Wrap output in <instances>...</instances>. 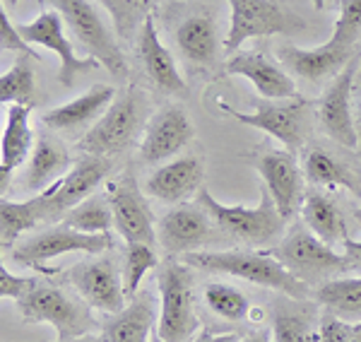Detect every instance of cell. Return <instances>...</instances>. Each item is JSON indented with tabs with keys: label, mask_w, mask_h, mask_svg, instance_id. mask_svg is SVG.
Masks as SVG:
<instances>
[{
	"label": "cell",
	"mask_w": 361,
	"mask_h": 342,
	"mask_svg": "<svg viewBox=\"0 0 361 342\" xmlns=\"http://www.w3.org/2000/svg\"><path fill=\"white\" fill-rule=\"evenodd\" d=\"M197 205H200L202 210L212 217V222H217L226 234L236 236V239H241L246 243H255V246L270 243L284 224V217L279 214L275 200L267 193V188H263L255 207L224 205V202H219L207 188H200L197 190Z\"/></svg>",
	"instance_id": "4"
},
{
	"label": "cell",
	"mask_w": 361,
	"mask_h": 342,
	"mask_svg": "<svg viewBox=\"0 0 361 342\" xmlns=\"http://www.w3.org/2000/svg\"><path fill=\"white\" fill-rule=\"evenodd\" d=\"M157 239L169 256L202 251L212 239V217L195 205H176L157 224Z\"/></svg>",
	"instance_id": "18"
},
{
	"label": "cell",
	"mask_w": 361,
	"mask_h": 342,
	"mask_svg": "<svg viewBox=\"0 0 361 342\" xmlns=\"http://www.w3.org/2000/svg\"><path fill=\"white\" fill-rule=\"evenodd\" d=\"M241 342H272V340L267 338V333H250Z\"/></svg>",
	"instance_id": "45"
},
{
	"label": "cell",
	"mask_w": 361,
	"mask_h": 342,
	"mask_svg": "<svg viewBox=\"0 0 361 342\" xmlns=\"http://www.w3.org/2000/svg\"><path fill=\"white\" fill-rule=\"evenodd\" d=\"M354 128H357V152L361 157V66H359V75H357V83H354Z\"/></svg>",
	"instance_id": "43"
},
{
	"label": "cell",
	"mask_w": 361,
	"mask_h": 342,
	"mask_svg": "<svg viewBox=\"0 0 361 342\" xmlns=\"http://www.w3.org/2000/svg\"><path fill=\"white\" fill-rule=\"evenodd\" d=\"M118 92L109 85H94L80 94L78 99L63 104V106H56L51 111H46L42 116L44 126L51 130L58 133H70V130H80L85 126H90L92 121H99L104 116L111 102L116 99Z\"/></svg>",
	"instance_id": "23"
},
{
	"label": "cell",
	"mask_w": 361,
	"mask_h": 342,
	"mask_svg": "<svg viewBox=\"0 0 361 342\" xmlns=\"http://www.w3.org/2000/svg\"><path fill=\"white\" fill-rule=\"evenodd\" d=\"M361 39V0H340L335 29L330 34V42L342 49L357 51V42Z\"/></svg>",
	"instance_id": "37"
},
{
	"label": "cell",
	"mask_w": 361,
	"mask_h": 342,
	"mask_svg": "<svg viewBox=\"0 0 361 342\" xmlns=\"http://www.w3.org/2000/svg\"><path fill=\"white\" fill-rule=\"evenodd\" d=\"M255 169L263 178L267 193L275 200L279 214L289 219L304 202V169H299L294 152L289 149H267L255 159Z\"/></svg>",
	"instance_id": "16"
},
{
	"label": "cell",
	"mask_w": 361,
	"mask_h": 342,
	"mask_svg": "<svg viewBox=\"0 0 361 342\" xmlns=\"http://www.w3.org/2000/svg\"><path fill=\"white\" fill-rule=\"evenodd\" d=\"M106 198L114 210V227L128 241H140L154 246L157 229L152 212L133 173H121L106 183Z\"/></svg>",
	"instance_id": "12"
},
{
	"label": "cell",
	"mask_w": 361,
	"mask_h": 342,
	"mask_svg": "<svg viewBox=\"0 0 361 342\" xmlns=\"http://www.w3.org/2000/svg\"><path fill=\"white\" fill-rule=\"evenodd\" d=\"M176 46L195 66H212L219 51L217 25H214L212 13L202 10V13L185 17L176 29Z\"/></svg>",
	"instance_id": "25"
},
{
	"label": "cell",
	"mask_w": 361,
	"mask_h": 342,
	"mask_svg": "<svg viewBox=\"0 0 361 342\" xmlns=\"http://www.w3.org/2000/svg\"><path fill=\"white\" fill-rule=\"evenodd\" d=\"M180 260L188 268L231 275L253 285L275 289L292 299L308 297V282L296 277L267 251H193L180 256Z\"/></svg>",
	"instance_id": "1"
},
{
	"label": "cell",
	"mask_w": 361,
	"mask_h": 342,
	"mask_svg": "<svg viewBox=\"0 0 361 342\" xmlns=\"http://www.w3.org/2000/svg\"><path fill=\"white\" fill-rule=\"evenodd\" d=\"M63 222L68 227L87 231V234H109V229L114 227V210L111 202L106 195H90L87 200L78 202V205L70 210Z\"/></svg>",
	"instance_id": "32"
},
{
	"label": "cell",
	"mask_w": 361,
	"mask_h": 342,
	"mask_svg": "<svg viewBox=\"0 0 361 342\" xmlns=\"http://www.w3.org/2000/svg\"><path fill=\"white\" fill-rule=\"evenodd\" d=\"M342 253H345V258H347V270L361 272V241L347 236L345 243H342Z\"/></svg>",
	"instance_id": "42"
},
{
	"label": "cell",
	"mask_w": 361,
	"mask_h": 342,
	"mask_svg": "<svg viewBox=\"0 0 361 342\" xmlns=\"http://www.w3.org/2000/svg\"><path fill=\"white\" fill-rule=\"evenodd\" d=\"M3 3H5V5H8V8H10V10H13V8H15V5H17V3H20V0H3Z\"/></svg>",
	"instance_id": "51"
},
{
	"label": "cell",
	"mask_w": 361,
	"mask_h": 342,
	"mask_svg": "<svg viewBox=\"0 0 361 342\" xmlns=\"http://www.w3.org/2000/svg\"><path fill=\"white\" fill-rule=\"evenodd\" d=\"M157 253L154 246L140 241H128L126 243V258H123V287L126 297L133 299L140 292V282L145 280L149 270L157 268Z\"/></svg>",
	"instance_id": "34"
},
{
	"label": "cell",
	"mask_w": 361,
	"mask_h": 342,
	"mask_svg": "<svg viewBox=\"0 0 361 342\" xmlns=\"http://www.w3.org/2000/svg\"><path fill=\"white\" fill-rule=\"evenodd\" d=\"M267 253L275 256L284 268H289L304 282L347 270L345 253H337L308 227L289 229V234L277 243V248H270Z\"/></svg>",
	"instance_id": "8"
},
{
	"label": "cell",
	"mask_w": 361,
	"mask_h": 342,
	"mask_svg": "<svg viewBox=\"0 0 361 342\" xmlns=\"http://www.w3.org/2000/svg\"><path fill=\"white\" fill-rule=\"evenodd\" d=\"M137 49H140V61H142L145 71H147L149 80L154 83L157 90L173 97H183L188 92V85H185L183 75L176 68V61L169 54L166 46L161 44L159 32H157L154 13L147 15L142 29L137 32Z\"/></svg>",
	"instance_id": "21"
},
{
	"label": "cell",
	"mask_w": 361,
	"mask_h": 342,
	"mask_svg": "<svg viewBox=\"0 0 361 342\" xmlns=\"http://www.w3.org/2000/svg\"><path fill=\"white\" fill-rule=\"evenodd\" d=\"M190 342H209V333H207V330H202V333H197Z\"/></svg>",
	"instance_id": "49"
},
{
	"label": "cell",
	"mask_w": 361,
	"mask_h": 342,
	"mask_svg": "<svg viewBox=\"0 0 361 342\" xmlns=\"http://www.w3.org/2000/svg\"><path fill=\"white\" fill-rule=\"evenodd\" d=\"M195 135L188 114L180 106L159 109L145 126V138L140 142V159L145 164H159L176 157Z\"/></svg>",
	"instance_id": "17"
},
{
	"label": "cell",
	"mask_w": 361,
	"mask_h": 342,
	"mask_svg": "<svg viewBox=\"0 0 361 342\" xmlns=\"http://www.w3.org/2000/svg\"><path fill=\"white\" fill-rule=\"evenodd\" d=\"M279 56L287 63V68L296 75H301L308 83H320L325 78H335L352 58H357V51L342 49L328 39L316 49H299V46H282Z\"/></svg>",
	"instance_id": "22"
},
{
	"label": "cell",
	"mask_w": 361,
	"mask_h": 342,
	"mask_svg": "<svg viewBox=\"0 0 361 342\" xmlns=\"http://www.w3.org/2000/svg\"><path fill=\"white\" fill-rule=\"evenodd\" d=\"M63 17L58 10H44V13L37 15V20L27 22V25H17L20 34L25 37L27 44H37V46H44V49L54 51L58 56V83L63 87H73L78 83L80 75L85 73H92L97 71L102 63L97 58H80L78 54L73 51V44L70 39L66 37V29H63Z\"/></svg>",
	"instance_id": "10"
},
{
	"label": "cell",
	"mask_w": 361,
	"mask_h": 342,
	"mask_svg": "<svg viewBox=\"0 0 361 342\" xmlns=\"http://www.w3.org/2000/svg\"><path fill=\"white\" fill-rule=\"evenodd\" d=\"M352 326L354 323H349L335 314L323 316L318 328V342H349V338H352Z\"/></svg>",
	"instance_id": "41"
},
{
	"label": "cell",
	"mask_w": 361,
	"mask_h": 342,
	"mask_svg": "<svg viewBox=\"0 0 361 342\" xmlns=\"http://www.w3.org/2000/svg\"><path fill=\"white\" fill-rule=\"evenodd\" d=\"M202 178H205V161L197 154H185L149 173L145 193L176 205V202H185L190 195H197V190L202 188Z\"/></svg>",
	"instance_id": "20"
},
{
	"label": "cell",
	"mask_w": 361,
	"mask_h": 342,
	"mask_svg": "<svg viewBox=\"0 0 361 342\" xmlns=\"http://www.w3.org/2000/svg\"><path fill=\"white\" fill-rule=\"evenodd\" d=\"M349 342H361V321L352 326V338H349Z\"/></svg>",
	"instance_id": "46"
},
{
	"label": "cell",
	"mask_w": 361,
	"mask_h": 342,
	"mask_svg": "<svg viewBox=\"0 0 361 342\" xmlns=\"http://www.w3.org/2000/svg\"><path fill=\"white\" fill-rule=\"evenodd\" d=\"M361 56L352 58L333 78L318 102V121L323 130L342 147L357 149L359 138L354 128V83H357Z\"/></svg>",
	"instance_id": "11"
},
{
	"label": "cell",
	"mask_w": 361,
	"mask_h": 342,
	"mask_svg": "<svg viewBox=\"0 0 361 342\" xmlns=\"http://www.w3.org/2000/svg\"><path fill=\"white\" fill-rule=\"evenodd\" d=\"M272 342H318V335L304 314L277 311L272 321Z\"/></svg>",
	"instance_id": "38"
},
{
	"label": "cell",
	"mask_w": 361,
	"mask_h": 342,
	"mask_svg": "<svg viewBox=\"0 0 361 342\" xmlns=\"http://www.w3.org/2000/svg\"><path fill=\"white\" fill-rule=\"evenodd\" d=\"M217 106L224 114H229L231 118L241 121V123L250 126V128H258L267 133L270 138H275L289 149H296L304 145L306 135V106L308 102L304 97H292V99H258L255 102L253 111H238V109L229 106L226 102L219 99Z\"/></svg>",
	"instance_id": "7"
},
{
	"label": "cell",
	"mask_w": 361,
	"mask_h": 342,
	"mask_svg": "<svg viewBox=\"0 0 361 342\" xmlns=\"http://www.w3.org/2000/svg\"><path fill=\"white\" fill-rule=\"evenodd\" d=\"M46 3L61 13L68 29L90 51V56L102 63V68H106L114 78H126L128 61L123 51L92 0H46Z\"/></svg>",
	"instance_id": "5"
},
{
	"label": "cell",
	"mask_w": 361,
	"mask_h": 342,
	"mask_svg": "<svg viewBox=\"0 0 361 342\" xmlns=\"http://www.w3.org/2000/svg\"><path fill=\"white\" fill-rule=\"evenodd\" d=\"M205 304L212 314H217L224 321H243L250 311L246 294L231 285H224V282H212L205 287Z\"/></svg>",
	"instance_id": "35"
},
{
	"label": "cell",
	"mask_w": 361,
	"mask_h": 342,
	"mask_svg": "<svg viewBox=\"0 0 361 342\" xmlns=\"http://www.w3.org/2000/svg\"><path fill=\"white\" fill-rule=\"evenodd\" d=\"M157 342H164V340H157Z\"/></svg>",
	"instance_id": "53"
},
{
	"label": "cell",
	"mask_w": 361,
	"mask_h": 342,
	"mask_svg": "<svg viewBox=\"0 0 361 342\" xmlns=\"http://www.w3.org/2000/svg\"><path fill=\"white\" fill-rule=\"evenodd\" d=\"M209 342H241V340L234 333H226V335H209Z\"/></svg>",
	"instance_id": "44"
},
{
	"label": "cell",
	"mask_w": 361,
	"mask_h": 342,
	"mask_svg": "<svg viewBox=\"0 0 361 342\" xmlns=\"http://www.w3.org/2000/svg\"><path fill=\"white\" fill-rule=\"evenodd\" d=\"M301 169H304V176L313 185H320V188H342L361 198V181L357 171L342 159L333 157L328 149L318 147V145H313V147H308L304 152Z\"/></svg>",
	"instance_id": "27"
},
{
	"label": "cell",
	"mask_w": 361,
	"mask_h": 342,
	"mask_svg": "<svg viewBox=\"0 0 361 342\" xmlns=\"http://www.w3.org/2000/svg\"><path fill=\"white\" fill-rule=\"evenodd\" d=\"M0 49L10 51V54H22L25 58H34V61L39 58L37 51L32 49V44L25 42V37L20 34V29L10 22V17L5 13H0Z\"/></svg>",
	"instance_id": "39"
},
{
	"label": "cell",
	"mask_w": 361,
	"mask_h": 342,
	"mask_svg": "<svg viewBox=\"0 0 361 342\" xmlns=\"http://www.w3.org/2000/svg\"><path fill=\"white\" fill-rule=\"evenodd\" d=\"M29 111L32 106L22 104H10L8 116H5L3 140H0V169L15 171L29 159V152H34V130L29 123Z\"/></svg>",
	"instance_id": "29"
},
{
	"label": "cell",
	"mask_w": 361,
	"mask_h": 342,
	"mask_svg": "<svg viewBox=\"0 0 361 342\" xmlns=\"http://www.w3.org/2000/svg\"><path fill=\"white\" fill-rule=\"evenodd\" d=\"M99 3L111 17L116 37L130 39L133 34L142 29L147 15H152L154 0H99Z\"/></svg>",
	"instance_id": "33"
},
{
	"label": "cell",
	"mask_w": 361,
	"mask_h": 342,
	"mask_svg": "<svg viewBox=\"0 0 361 342\" xmlns=\"http://www.w3.org/2000/svg\"><path fill=\"white\" fill-rule=\"evenodd\" d=\"M70 282L78 289L87 306L104 314H118L126 309V287L123 277L118 275L114 260L109 258H94L82 260L70 268Z\"/></svg>",
	"instance_id": "14"
},
{
	"label": "cell",
	"mask_w": 361,
	"mask_h": 342,
	"mask_svg": "<svg viewBox=\"0 0 361 342\" xmlns=\"http://www.w3.org/2000/svg\"><path fill=\"white\" fill-rule=\"evenodd\" d=\"M34 71L29 68V61L22 58L10 71L0 75V102L3 104H22L32 106L34 104Z\"/></svg>",
	"instance_id": "36"
},
{
	"label": "cell",
	"mask_w": 361,
	"mask_h": 342,
	"mask_svg": "<svg viewBox=\"0 0 361 342\" xmlns=\"http://www.w3.org/2000/svg\"><path fill=\"white\" fill-rule=\"evenodd\" d=\"M111 171V159L97 157V154H82L75 159L70 171L63 173L56 183L46 188V210H49V222L56 217H66L78 202L90 198L102 185L104 178Z\"/></svg>",
	"instance_id": "13"
},
{
	"label": "cell",
	"mask_w": 361,
	"mask_h": 342,
	"mask_svg": "<svg viewBox=\"0 0 361 342\" xmlns=\"http://www.w3.org/2000/svg\"><path fill=\"white\" fill-rule=\"evenodd\" d=\"M311 3H313V8H316V10H323L325 8V0H311Z\"/></svg>",
	"instance_id": "50"
},
{
	"label": "cell",
	"mask_w": 361,
	"mask_h": 342,
	"mask_svg": "<svg viewBox=\"0 0 361 342\" xmlns=\"http://www.w3.org/2000/svg\"><path fill=\"white\" fill-rule=\"evenodd\" d=\"M106 248H111V236L109 234H87V231H78L63 222L22 241L13 251V258L22 265H32V268L46 272L49 268H44V265L49 260L61 258L66 253L97 256V253H104Z\"/></svg>",
	"instance_id": "9"
},
{
	"label": "cell",
	"mask_w": 361,
	"mask_h": 342,
	"mask_svg": "<svg viewBox=\"0 0 361 342\" xmlns=\"http://www.w3.org/2000/svg\"><path fill=\"white\" fill-rule=\"evenodd\" d=\"M157 304L152 294L137 292L123 311L114 314L102 326L104 342H149L154 328Z\"/></svg>",
	"instance_id": "24"
},
{
	"label": "cell",
	"mask_w": 361,
	"mask_h": 342,
	"mask_svg": "<svg viewBox=\"0 0 361 342\" xmlns=\"http://www.w3.org/2000/svg\"><path fill=\"white\" fill-rule=\"evenodd\" d=\"M231 8L229 32L224 39L226 54L241 51V44L253 37H272L289 29V17L275 0H226Z\"/></svg>",
	"instance_id": "15"
},
{
	"label": "cell",
	"mask_w": 361,
	"mask_h": 342,
	"mask_svg": "<svg viewBox=\"0 0 361 342\" xmlns=\"http://www.w3.org/2000/svg\"><path fill=\"white\" fill-rule=\"evenodd\" d=\"M316 299L330 314L345 318V321H361V275L328 280L318 287Z\"/></svg>",
	"instance_id": "31"
},
{
	"label": "cell",
	"mask_w": 361,
	"mask_h": 342,
	"mask_svg": "<svg viewBox=\"0 0 361 342\" xmlns=\"http://www.w3.org/2000/svg\"><path fill=\"white\" fill-rule=\"evenodd\" d=\"M301 217L304 224L318 239H323L328 246H337V243H345L347 239V227H345V217H342L340 205L328 198L320 190H308L301 202Z\"/></svg>",
	"instance_id": "28"
},
{
	"label": "cell",
	"mask_w": 361,
	"mask_h": 342,
	"mask_svg": "<svg viewBox=\"0 0 361 342\" xmlns=\"http://www.w3.org/2000/svg\"><path fill=\"white\" fill-rule=\"evenodd\" d=\"M145 118H147V99L137 87H128L116 94L102 118L94 121V126L80 138L78 149L82 154L111 159L130 147L137 133L142 130Z\"/></svg>",
	"instance_id": "2"
},
{
	"label": "cell",
	"mask_w": 361,
	"mask_h": 342,
	"mask_svg": "<svg viewBox=\"0 0 361 342\" xmlns=\"http://www.w3.org/2000/svg\"><path fill=\"white\" fill-rule=\"evenodd\" d=\"M17 309L29 323H49L56 328V342H68L82 338L94 326L90 309L70 299L63 289L56 285H37L22 301H17Z\"/></svg>",
	"instance_id": "6"
},
{
	"label": "cell",
	"mask_w": 361,
	"mask_h": 342,
	"mask_svg": "<svg viewBox=\"0 0 361 342\" xmlns=\"http://www.w3.org/2000/svg\"><path fill=\"white\" fill-rule=\"evenodd\" d=\"M37 285H39L37 277H20L15 272H10L8 268H0V297L22 301Z\"/></svg>",
	"instance_id": "40"
},
{
	"label": "cell",
	"mask_w": 361,
	"mask_h": 342,
	"mask_svg": "<svg viewBox=\"0 0 361 342\" xmlns=\"http://www.w3.org/2000/svg\"><path fill=\"white\" fill-rule=\"evenodd\" d=\"M68 342H104V340L94 338V335H82V338H75V340H68Z\"/></svg>",
	"instance_id": "48"
},
{
	"label": "cell",
	"mask_w": 361,
	"mask_h": 342,
	"mask_svg": "<svg viewBox=\"0 0 361 342\" xmlns=\"http://www.w3.org/2000/svg\"><path fill=\"white\" fill-rule=\"evenodd\" d=\"M75 161L70 159V152L63 147L49 133L39 135L37 145H34V152L29 157V166L25 173V188L34 190V193H42L49 188L51 183H56L58 178L66 173L68 166H73Z\"/></svg>",
	"instance_id": "26"
},
{
	"label": "cell",
	"mask_w": 361,
	"mask_h": 342,
	"mask_svg": "<svg viewBox=\"0 0 361 342\" xmlns=\"http://www.w3.org/2000/svg\"><path fill=\"white\" fill-rule=\"evenodd\" d=\"M354 219H357V222L361 224V207H359V210H354Z\"/></svg>",
	"instance_id": "52"
},
{
	"label": "cell",
	"mask_w": 361,
	"mask_h": 342,
	"mask_svg": "<svg viewBox=\"0 0 361 342\" xmlns=\"http://www.w3.org/2000/svg\"><path fill=\"white\" fill-rule=\"evenodd\" d=\"M159 287V318L157 335L164 342H190L197 333V314L193 299V277L183 260H166L157 275Z\"/></svg>",
	"instance_id": "3"
},
{
	"label": "cell",
	"mask_w": 361,
	"mask_h": 342,
	"mask_svg": "<svg viewBox=\"0 0 361 342\" xmlns=\"http://www.w3.org/2000/svg\"><path fill=\"white\" fill-rule=\"evenodd\" d=\"M42 222H49L46 190L22 202H15L8 198L0 200V243H3V248H13L15 241L20 239L27 229H34Z\"/></svg>",
	"instance_id": "30"
},
{
	"label": "cell",
	"mask_w": 361,
	"mask_h": 342,
	"mask_svg": "<svg viewBox=\"0 0 361 342\" xmlns=\"http://www.w3.org/2000/svg\"><path fill=\"white\" fill-rule=\"evenodd\" d=\"M263 309H255V306H250V311H248V318L250 321H263Z\"/></svg>",
	"instance_id": "47"
},
{
	"label": "cell",
	"mask_w": 361,
	"mask_h": 342,
	"mask_svg": "<svg viewBox=\"0 0 361 342\" xmlns=\"http://www.w3.org/2000/svg\"><path fill=\"white\" fill-rule=\"evenodd\" d=\"M226 73L241 75L258 90L263 99H292L296 97V85L275 61H270L263 51L241 49L229 56L226 61Z\"/></svg>",
	"instance_id": "19"
}]
</instances>
